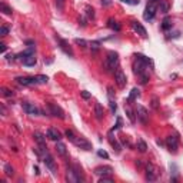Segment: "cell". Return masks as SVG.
Here are the masks:
<instances>
[{
    "label": "cell",
    "instance_id": "cell-1",
    "mask_svg": "<svg viewBox=\"0 0 183 183\" xmlns=\"http://www.w3.org/2000/svg\"><path fill=\"white\" fill-rule=\"evenodd\" d=\"M105 68L107 72H112V70L119 68V57H117V53H115V52L107 53V57H106V62H105Z\"/></svg>",
    "mask_w": 183,
    "mask_h": 183
},
{
    "label": "cell",
    "instance_id": "cell-2",
    "mask_svg": "<svg viewBox=\"0 0 183 183\" xmlns=\"http://www.w3.org/2000/svg\"><path fill=\"white\" fill-rule=\"evenodd\" d=\"M66 179L69 183H79L82 179V173L79 170L77 166H73V168L68 169V173H66Z\"/></svg>",
    "mask_w": 183,
    "mask_h": 183
},
{
    "label": "cell",
    "instance_id": "cell-3",
    "mask_svg": "<svg viewBox=\"0 0 183 183\" xmlns=\"http://www.w3.org/2000/svg\"><path fill=\"white\" fill-rule=\"evenodd\" d=\"M156 10H157V6L155 2H150V3H147V6H146L145 9V13H143V19L145 20H152L155 17V15H156Z\"/></svg>",
    "mask_w": 183,
    "mask_h": 183
},
{
    "label": "cell",
    "instance_id": "cell-4",
    "mask_svg": "<svg viewBox=\"0 0 183 183\" xmlns=\"http://www.w3.org/2000/svg\"><path fill=\"white\" fill-rule=\"evenodd\" d=\"M115 82H116V85L119 87H122V89L126 86V83H127L126 75H124L120 69H116V72H115Z\"/></svg>",
    "mask_w": 183,
    "mask_h": 183
},
{
    "label": "cell",
    "instance_id": "cell-5",
    "mask_svg": "<svg viewBox=\"0 0 183 183\" xmlns=\"http://www.w3.org/2000/svg\"><path fill=\"white\" fill-rule=\"evenodd\" d=\"M22 107H23L24 112L29 113V115H32V116L40 115V109H39L37 106H34L33 103H27V102H24V103H22Z\"/></svg>",
    "mask_w": 183,
    "mask_h": 183
},
{
    "label": "cell",
    "instance_id": "cell-6",
    "mask_svg": "<svg viewBox=\"0 0 183 183\" xmlns=\"http://www.w3.org/2000/svg\"><path fill=\"white\" fill-rule=\"evenodd\" d=\"M49 112L52 116H56V117H60V119H64V112L63 109L57 105H53V103H49Z\"/></svg>",
    "mask_w": 183,
    "mask_h": 183
},
{
    "label": "cell",
    "instance_id": "cell-7",
    "mask_svg": "<svg viewBox=\"0 0 183 183\" xmlns=\"http://www.w3.org/2000/svg\"><path fill=\"white\" fill-rule=\"evenodd\" d=\"M136 113H137V119L140 120L143 124L147 123V120H149V115H147V110H146L142 105H137V107H136Z\"/></svg>",
    "mask_w": 183,
    "mask_h": 183
},
{
    "label": "cell",
    "instance_id": "cell-8",
    "mask_svg": "<svg viewBox=\"0 0 183 183\" xmlns=\"http://www.w3.org/2000/svg\"><path fill=\"white\" fill-rule=\"evenodd\" d=\"M16 80L23 85V86H34V85H39L36 77H27V76H19V77H16Z\"/></svg>",
    "mask_w": 183,
    "mask_h": 183
},
{
    "label": "cell",
    "instance_id": "cell-9",
    "mask_svg": "<svg viewBox=\"0 0 183 183\" xmlns=\"http://www.w3.org/2000/svg\"><path fill=\"white\" fill-rule=\"evenodd\" d=\"M166 145H168L169 150L175 153L176 150H177V146H179V139L176 137V136H169V137H166Z\"/></svg>",
    "mask_w": 183,
    "mask_h": 183
},
{
    "label": "cell",
    "instance_id": "cell-10",
    "mask_svg": "<svg viewBox=\"0 0 183 183\" xmlns=\"http://www.w3.org/2000/svg\"><path fill=\"white\" fill-rule=\"evenodd\" d=\"M43 162H45L46 166H47V168L52 170V173H56V164H54V160H53V157L49 155V152L43 153Z\"/></svg>",
    "mask_w": 183,
    "mask_h": 183
},
{
    "label": "cell",
    "instance_id": "cell-11",
    "mask_svg": "<svg viewBox=\"0 0 183 183\" xmlns=\"http://www.w3.org/2000/svg\"><path fill=\"white\" fill-rule=\"evenodd\" d=\"M113 173V169L110 166H99V168L94 169V175L97 176H110Z\"/></svg>",
    "mask_w": 183,
    "mask_h": 183
},
{
    "label": "cell",
    "instance_id": "cell-12",
    "mask_svg": "<svg viewBox=\"0 0 183 183\" xmlns=\"http://www.w3.org/2000/svg\"><path fill=\"white\" fill-rule=\"evenodd\" d=\"M157 177V169L155 168L153 164H147L146 166V179L147 180H156Z\"/></svg>",
    "mask_w": 183,
    "mask_h": 183
},
{
    "label": "cell",
    "instance_id": "cell-13",
    "mask_svg": "<svg viewBox=\"0 0 183 183\" xmlns=\"http://www.w3.org/2000/svg\"><path fill=\"white\" fill-rule=\"evenodd\" d=\"M73 143H75L77 147L83 149V150H92V145L87 142L86 139H83V137H76L75 140H73Z\"/></svg>",
    "mask_w": 183,
    "mask_h": 183
},
{
    "label": "cell",
    "instance_id": "cell-14",
    "mask_svg": "<svg viewBox=\"0 0 183 183\" xmlns=\"http://www.w3.org/2000/svg\"><path fill=\"white\" fill-rule=\"evenodd\" d=\"M46 136H47L50 140H54V142H59L60 139H62V136H60L59 130H57V129H53V127L47 129V132H46Z\"/></svg>",
    "mask_w": 183,
    "mask_h": 183
},
{
    "label": "cell",
    "instance_id": "cell-15",
    "mask_svg": "<svg viewBox=\"0 0 183 183\" xmlns=\"http://www.w3.org/2000/svg\"><path fill=\"white\" fill-rule=\"evenodd\" d=\"M132 27H133V30H135L136 33H139L140 36H143V37H146V36H147V33H146V29L139 22H132Z\"/></svg>",
    "mask_w": 183,
    "mask_h": 183
},
{
    "label": "cell",
    "instance_id": "cell-16",
    "mask_svg": "<svg viewBox=\"0 0 183 183\" xmlns=\"http://www.w3.org/2000/svg\"><path fill=\"white\" fill-rule=\"evenodd\" d=\"M59 43H60V49H62L66 54H69L70 57H73V50H72V47L68 45V41L63 40V39H59Z\"/></svg>",
    "mask_w": 183,
    "mask_h": 183
},
{
    "label": "cell",
    "instance_id": "cell-17",
    "mask_svg": "<svg viewBox=\"0 0 183 183\" xmlns=\"http://www.w3.org/2000/svg\"><path fill=\"white\" fill-rule=\"evenodd\" d=\"M94 116H96L97 120H102L103 116H105V110H103L100 103H96V105H94Z\"/></svg>",
    "mask_w": 183,
    "mask_h": 183
},
{
    "label": "cell",
    "instance_id": "cell-18",
    "mask_svg": "<svg viewBox=\"0 0 183 183\" xmlns=\"http://www.w3.org/2000/svg\"><path fill=\"white\" fill-rule=\"evenodd\" d=\"M36 62H37V60H36V56H34V54H30V56H26L24 57V59L22 60V63L24 64V66H34V64H36Z\"/></svg>",
    "mask_w": 183,
    "mask_h": 183
},
{
    "label": "cell",
    "instance_id": "cell-19",
    "mask_svg": "<svg viewBox=\"0 0 183 183\" xmlns=\"http://www.w3.org/2000/svg\"><path fill=\"white\" fill-rule=\"evenodd\" d=\"M33 137H34V140L37 142V145H39V146H43V145L46 143V137H45V135H43V133H40V132H34Z\"/></svg>",
    "mask_w": 183,
    "mask_h": 183
},
{
    "label": "cell",
    "instance_id": "cell-20",
    "mask_svg": "<svg viewBox=\"0 0 183 183\" xmlns=\"http://www.w3.org/2000/svg\"><path fill=\"white\" fill-rule=\"evenodd\" d=\"M56 152H57V155H60V156H66V153H68L66 145L62 143V142H57L56 143Z\"/></svg>",
    "mask_w": 183,
    "mask_h": 183
},
{
    "label": "cell",
    "instance_id": "cell-21",
    "mask_svg": "<svg viewBox=\"0 0 183 183\" xmlns=\"http://www.w3.org/2000/svg\"><path fill=\"white\" fill-rule=\"evenodd\" d=\"M159 10H160V13H168L169 11V2L168 0H159Z\"/></svg>",
    "mask_w": 183,
    "mask_h": 183
},
{
    "label": "cell",
    "instance_id": "cell-22",
    "mask_svg": "<svg viewBox=\"0 0 183 183\" xmlns=\"http://www.w3.org/2000/svg\"><path fill=\"white\" fill-rule=\"evenodd\" d=\"M30 54H34V47H33V46H30V47L27 49V50H24L23 53H20V54H19L17 57H19L20 60H23L26 56H30Z\"/></svg>",
    "mask_w": 183,
    "mask_h": 183
},
{
    "label": "cell",
    "instance_id": "cell-23",
    "mask_svg": "<svg viewBox=\"0 0 183 183\" xmlns=\"http://www.w3.org/2000/svg\"><path fill=\"white\" fill-rule=\"evenodd\" d=\"M107 24H109V27H110L112 30H116V32H119V30H120V24L116 22V20H113V19H109Z\"/></svg>",
    "mask_w": 183,
    "mask_h": 183
},
{
    "label": "cell",
    "instance_id": "cell-24",
    "mask_svg": "<svg viewBox=\"0 0 183 183\" xmlns=\"http://www.w3.org/2000/svg\"><path fill=\"white\" fill-rule=\"evenodd\" d=\"M170 27H172V19H170V17H164L163 22H162V29L168 30V29H170Z\"/></svg>",
    "mask_w": 183,
    "mask_h": 183
},
{
    "label": "cell",
    "instance_id": "cell-25",
    "mask_svg": "<svg viewBox=\"0 0 183 183\" xmlns=\"http://www.w3.org/2000/svg\"><path fill=\"white\" fill-rule=\"evenodd\" d=\"M140 96V93H139V90L136 89H132V92H130V96H129V102H133L135 99H137V97Z\"/></svg>",
    "mask_w": 183,
    "mask_h": 183
},
{
    "label": "cell",
    "instance_id": "cell-26",
    "mask_svg": "<svg viewBox=\"0 0 183 183\" xmlns=\"http://www.w3.org/2000/svg\"><path fill=\"white\" fill-rule=\"evenodd\" d=\"M137 149H139V152H142V153H145L146 149H147V146H146V143L143 142L142 139H139L137 140Z\"/></svg>",
    "mask_w": 183,
    "mask_h": 183
},
{
    "label": "cell",
    "instance_id": "cell-27",
    "mask_svg": "<svg viewBox=\"0 0 183 183\" xmlns=\"http://www.w3.org/2000/svg\"><path fill=\"white\" fill-rule=\"evenodd\" d=\"M36 80H37L39 85H46L47 80H49V77L47 76H45V75H39V76H36Z\"/></svg>",
    "mask_w": 183,
    "mask_h": 183
},
{
    "label": "cell",
    "instance_id": "cell-28",
    "mask_svg": "<svg viewBox=\"0 0 183 183\" xmlns=\"http://www.w3.org/2000/svg\"><path fill=\"white\" fill-rule=\"evenodd\" d=\"M4 172L7 176H13L15 175V169L11 168V164H4Z\"/></svg>",
    "mask_w": 183,
    "mask_h": 183
},
{
    "label": "cell",
    "instance_id": "cell-29",
    "mask_svg": "<svg viewBox=\"0 0 183 183\" xmlns=\"http://www.w3.org/2000/svg\"><path fill=\"white\" fill-rule=\"evenodd\" d=\"M0 9H2V11H3L4 15H11V9L9 7L7 4H4V3H2L0 4Z\"/></svg>",
    "mask_w": 183,
    "mask_h": 183
},
{
    "label": "cell",
    "instance_id": "cell-30",
    "mask_svg": "<svg viewBox=\"0 0 183 183\" xmlns=\"http://www.w3.org/2000/svg\"><path fill=\"white\" fill-rule=\"evenodd\" d=\"M86 15L89 19H94V10L93 7H90V6H86Z\"/></svg>",
    "mask_w": 183,
    "mask_h": 183
},
{
    "label": "cell",
    "instance_id": "cell-31",
    "mask_svg": "<svg viewBox=\"0 0 183 183\" xmlns=\"http://www.w3.org/2000/svg\"><path fill=\"white\" fill-rule=\"evenodd\" d=\"M126 115H127V117L130 119V122H132V123H135V122H136V119H135V115H133V112H132V109H129V107L126 109Z\"/></svg>",
    "mask_w": 183,
    "mask_h": 183
},
{
    "label": "cell",
    "instance_id": "cell-32",
    "mask_svg": "<svg viewBox=\"0 0 183 183\" xmlns=\"http://www.w3.org/2000/svg\"><path fill=\"white\" fill-rule=\"evenodd\" d=\"M66 136H68V139L70 140V142H73V140L77 137V136L73 133V130H70V129H68V130H66Z\"/></svg>",
    "mask_w": 183,
    "mask_h": 183
},
{
    "label": "cell",
    "instance_id": "cell-33",
    "mask_svg": "<svg viewBox=\"0 0 183 183\" xmlns=\"http://www.w3.org/2000/svg\"><path fill=\"white\" fill-rule=\"evenodd\" d=\"M75 43L79 46H82V47H87L89 46V43L86 40H83V39H75Z\"/></svg>",
    "mask_w": 183,
    "mask_h": 183
},
{
    "label": "cell",
    "instance_id": "cell-34",
    "mask_svg": "<svg viewBox=\"0 0 183 183\" xmlns=\"http://www.w3.org/2000/svg\"><path fill=\"white\" fill-rule=\"evenodd\" d=\"M2 94H3V96H6V97H11L15 93H13L11 90H9V89H6V87H3V89H2Z\"/></svg>",
    "mask_w": 183,
    "mask_h": 183
},
{
    "label": "cell",
    "instance_id": "cell-35",
    "mask_svg": "<svg viewBox=\"0 0 183 183\" xmlns=\"http://www.w3.org/2000/svg\"><path fill=\"white\" fill-rule=\"evenodd\" d=\"M113 182L112 177H107V176H102L100 179H99V183H110Z\"/></svg>",
    "mask_w": 183,
    "mask_h": 183
},
{
    "label": "cell",
    "instance_id": "cell-36",
    "mask_svg": "<svg viewBox=\"0 0 183 183\" xmlns=\"http://www.w3.org/2000/svg\"><path fill=\"white\" fill-rule=\"evenodd\" d=\"M109 106H110V110H112L113 113L117 110V106H116V103H115V100H113V99H110V102H109Z\"/></svg>",
    "mask_w": 183,
    "mask_h": 183
},
{
    "label": "cell",
    "instance_id": "cell-37",
    "mask_svg": "<svg viewBox=\"0 0 183 183\" xmlns=\"http://www.w3.org/2000/svg\"><path fill=\"white\" fill-rule=\"evenodd\" d=\"M110 143H112L113 147H116V152H120V149H122V147H120L119 143L116 142V140H113V137H110Z\"/></svg>",
    "mask_w": 183,
    "mask_h": 183
},
{
    "label": "cell",
    "instance_id": "cell-38",
    "mask_svg": "<svg viewBox=\"0 0 183 183\" xmlns=\"http://www.w3.org/2000/svg\"><path fill=\"white\" fill-rule=\"evenodd\" d=\"M9 33V27L7 26H2L0 27V36H6Z\"/></svg>",
    "mask_w": 183,
    "mask_h": 183
},
{
    "label": "cell",
    "instance_id": "cell-39",
    "mask_svg": "<svg viewBox=\"0 0 183 183\" xmlns=\"http://www.w3.org/2000/svg\"><path fill=\"white\" fill-rule=\"evenodd\" d=\"M97 156H100V157H105V159H107L109 155H107V152H105V150H97Z\"/></svg>",
    "mask_w": 183,
    "mask_h": 183
},
{
    "label": "cell",
    "instance_id": "cell-40",
    "mask_svg": "<svg viewBox=\"0 0 183 183\" xmlns=\"http://www.w3.org/2000/svg\"><path fill=\"white\" fill-rule=\"evenodd\" d=\"M56 6L59 10H63V6H64V0H56Z\"/></svg>",
    "mask_w": 183,
    "mask_h": 183
},
{
    "label": "cell",
    "instance_id": "cell-41",
    "mask_svg": "<svg viewBox=\"0 0 183 183\" xmlns=\"http://www.w3.org/2000/svg\"><path fill=\"white\" fill-rule=\"evenodd\" d=\"M120 2H123V3H127V4H132V6H135V4H139V0H120Z\"/></svg>",
    "mask_w": 183,
    "mask_h": 183
},
{
    "label": "cell",
    "instance_id": "cell-42",
    "mask_svg": "<svg viewBox=\"0 0 183 183\" xmlns=\"http://www.w3.org/2000/svg\"><path fill=\"white\" fill-rule=\"evenodd\" d=\"M120 127H122V119H120V117H117V123H116V126L112 129V132L117 130V129H120Z\"/></svg>",
    "mask_w": 183,
    "mask_h": 183
},
{
    "label": "cell",
    "instance_id": "cell-43",
    "mask_svg": "<svg viewBox=\"0 0 183 183\" xmlns=\"http://www.w3.org/2000/svg\"><path fill=\"white\" fill-rule=\"evenodd\" d=\"M80 94H82V97H83V99H86V100H87V99H90V97H92V94H90L89 92H86V90H83V92H82V93H80Z\"/></svg>",
    "mask_w": 183,
    "mask_h": 183
},
{
    "label": "cell",
    "instance_id": "cell-44",
    "mask_svg": "<svg viewBox=\"0 0 183 183\" xmlns=\"http://www.w3.org/2000/svg\"><path fill=\"white\" fill-rule=\"evenodd\" d=\"M100 3L103 7H107V6H110L112 4V0H100Z\"/></svg>",
    "mask_w": 183,
    "mask_h": 183
},
{
    "label": "cell",
    "instance_id": "cell-45",
    "mask_svg": "<svg viewBox=\"0 0 183 183\" xmlns=\"http://www.w3.org/2000/svg\"><path fill=\"white\" fill-rule=\"evenodd\" d=\"M152 107H153V109H157V99H156V97H155L153 100H152Z\"/></svg>",
    "mask_w": 183,
    "mask_h": 183
},
{
    "label": "cell",
    "instance_id": "cell-46",
    "mask_svg": "<svg viewBox=\"0 0 183 183\" xmlns=\"http://www.w3.org/2000/svg\"><path fill=\"white\" fill-rule=\"evenodd\" d=\"M0 52L2 53L6 52V45H4V43H0Z\"/></svg>",
    "mask_w": 183,
    "mask_h": 183
},
{
    "label": "cell",
    "instance_id": "cell-47",
    "mask_svg": "<svg viewBox=\"0 0 183 183\" xmlns=\"http://www.w3.org/2000/svg\"><path fill=\"white\" fill-rule=\"evenodd\" d=\"M79 23H80L82 26H86V19H85V17H82V19H79Z\"/></svg>",
    "mask_w": 183,
    "mask_h": 183
},
{
    "label": "cell",
    "instance_id": "cell-48",
    "mask_svg": "<svg viewBox=\"0 0 183 183\" xmlns=\"http://www.w3.org/2000/svg\"><path fill=\"white\" fill-rule=\"evenodd\" d=\"M92 49H93L94 52H96L97 49H99V43H92Z\"/></svg>",
    "mask_w": 183,
    "mask_h": 183
},
{
    "label": "cell",
    "instance_id": "cell-49",
    "mask_svg": "<svg viewBox=\"0 0 183 183\" xmlns=\"http://www.w3.org/2000/svg\"><path fill=\"white\" fill-rule=\"evenodd\" d=\"M6 59H7V62H10V60H15V56H13V54H9Z\"/></svg>",
    "mask_w": 183,
    "mask_h": 183
},
{
    "label": "cell",
    "instance_id": "cell-50",
    "mask_svg": "<svg viewBox=\"0 0 183 183\" xmlns=\"http://www.w3.org/2000/svg\"><path fill=\"white\" fill-rule=\"evenodd\" d=\"M150 2H155V3H156V2H159V0H150Z\"/></svg>",
    "mask_w": 183,
    "mask_h": 183
}]
</instances>
